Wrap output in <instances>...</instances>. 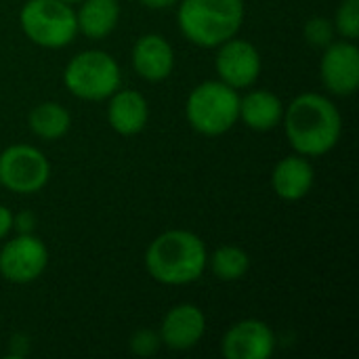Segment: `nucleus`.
Returning <instances> with one entry per match:
<instances>
[{
  "instance_id": "22",
  "label": "nucleus",
  "mask_w": 359,
  "mask_h": 359,
  "mask_svg": "<svg viewBox=\"0 0 359 359\" xmlns=\"http://www.w3.org/2000/svg\"><path fill=\"white\" fill-rule=\"evenodd\" d=\"M130 353L137 355V358H151L160 351L162 347V341H160V334L151 328H141L137 330L133 337H130Z\"/></svg>"
},
{
  "instance_id": "21",
  "label": "nucleus",
  "mask_w": 359,
  "mask_h": 359,
  "mask_svg": "<svg viewBox=\"0 0 359 359\" xmlns=\"http://www.w3.org/2000/svg\"><path fill=\"white\" fill-rule=\"evenodd\" d=\"M305 38L307 42H311L313 46H322L326 48L330 42H334V23L326 17H313L305 23Z\"/></svg>"
},
{
  "instance_id": "13",
  "label": "nucleus",
  "mask_w": 359,
  "mask_h": 359,
  "mask_svg": "<svg viewBox=\"0 0 359 359\" xmlns=\"http://www.w3.org/2000/svg\"><path fill=\"white\" fill-rule=\"evenodd\" d=\"M133 67L147 82H162L175 69V50L160 34H145L133 46Z\"/></svg>"
},
{
  "instance_id": "14",
  "label": "nucleus",
  "mask_w": 359,
  "mask_h": 359,
  "mask_svg": "<svg viewBox=\"0 0 359 359\" xmlns=\"http://www.w3.org/2000/svg\"><path fill=\"white\" fill-rule=\"evenodd\" d=\"M149 120V107L145 97L139 90L124 88L116 90L109 97L107 105V122L109 126L122 135V137H133L139 135Z\"/></svg>"
},
{
  "instance_id": "7",
  "label": "nucleus",
  "mask_w": 359,
  "mask_h": 359,
  "mask_svg": "<svg viewBox=\"0 0 359 359\" xmlns=\"http://www.w3.org/2000/svg\"><path fill=\"white\" fill-rule=\"evenodd\" d=\"M50 177L46 156L32 145H11L0 154V185L13 194L40 191Z\"/></svg>"
},
{
  "instance_id": "25",
  "label": "nucleus",
  "mask_w": 359,
  "mask_h": 359,
  "mask_svg": "<svg viewBox=\"0 0 359 359\" xmlns=\"http://www.w3.org/2000/svg\"><path fill=\"white\" fill-rule=\"evenodd\" d=\"M27 347H29L27 339L19 334V337H15V339H13V343H11V355H15V358H23V355H27Z\"/></svg>"
},
{
  "instance_id": "16",
  "label": "nucleus",
  "mask_w": 359,
  "mask_h": 359,
  "mask_svg": "<svg viewBox=\"0 0 359 359\" xmlns=\"http://www.w3.org/2000/svg\"><path fill=\"white\" fill-rule=\"evenodd\" d=\"M284 118V103L278 95L267 88L250 90L240 97V120L257 133L273 130L282 124Z\"/></svg>"
},
{
  "instance_id": "12",
  "label": "nucleus",
  "mask_w": 359,
  "mask_h": 359,
  "mask_svg": "<svg viewBox=\"0 0 359 359\" xmlns=\"http://www.w3.org/2000/svg\"><path fill=\"white\" fill-rule=\"evenodd\" d=\"M206 332V316L200 307L191 303H183L172 307L160 326V341L164 347L172 351L194 349Z\"/></svg>"
},
{
  "instance_id": "19",
  "label": "nucleus",
  "mask_w": 359,
  "mask_h": 359,
  "mask_svg": "<svg viewBox=\"0 0 359 359\" xmlns=\"http://www.w3.org/2000/svg\"><path fill=\"white\" fill-rule=\"evenodd\" d=\"M208 265H210V271L215 273L217 280L236 282L248 273L250 259H248V252L242 250L240 246H219L208 257Z\"/></svg>"
},
{
  "instance_id": "15",
  "label": "nucleus",
  "mask_w": 359,
  "mask_h": 359,
  "mask_svg": "<svg viewBox=\"0 0 359 359\" xmlns=\"http://www.w3.org/2000/svg\"><path fill=\"white\" fill-rule=\"evenodd\" d=\"M271 187L286 202L303 200L313 187V166L305 156H286L271 172Z\"/></svg>"
},
{
  "instance_id": "17",
  "label": "nucleus",
  "mask_w": 359,
  "mask_h": 359,
  "mask_svg": "<svg viewBox=\"0 0 359 359\" xmlns=\"http://www.w3.org/2000/svg\"><path fill=\"white\" fill-rule=\"evenodd\" d=\"M120 21V2L118 0H82L76 13L78 32L86 38L101 40L109 36Z\"/></svg>"
},
{
  "instance_id": "2",
  "label": "nucleus",
  "mask_w": 359,
  "mask_h": 359,
  "mask_svg": "<svg viewBox=\"0 0 359 359\" xmlns=\"http://www.w3.org/2000/svg\"><path fill=\"white\" fill-rule=\"evenodd\" d=\"M208 265V250L200 236L187 229L160 233L145 252L147 273L164 286H185L202 278Z\"/></svg>"
},
{
  "instance_id": "20",
  "label": "nucleus",
  "mask_w": 359,
  "mask_h": 359,
  "mask_svg": "<svg viewBox=\"0 0 359 359\" xmlns=\"http://www.w3.org/2000/svg\"><path fill=\"white\" fill-rule=\"evenodd\" d=\"M334 29L345 40H355L359 36V0H343L334 15Z\"/></svg>"
},
{
  "instance_id": "6",
  "label": "nucleus",
  "mask_w": 359,
  "mask_h": 359,
  "mask_svg": "<svg viewBox=\"0 0 359 359\" xmlns=\"http://www.w3.org/2000/svg\"><path fill=\"white\" fill-rule=\"evenodd\" d=\"M19 23L27 40L42 48H63L78 34L76 11L61 0H27Z\"/></svg>"
},
{
  "instance_id": "9",
  "label": "nucleus",
  "mask_w": 359,
  "mask_h": 359,
  "mask_svg": "<svg viewBox=\"0 0 359 359\" xmlns=\"http://www.w3.org/2000/svg\"><path fill=\"white\" fill-rule=\"evenodd\" d=\"M217 48L219 50L215 57V67L221 82H225L236 90L248 88L257 82L263 63H261V53L252 42L233 36L223 44H219Z\"/></svg>"
},
{
  "instance_id": "5",
  "label": "nucleus",
  "mask_w": 359,
  "mask_h": 359,
  "mask_svg": "<svg viewBox=\"0 0 359 359\" xmlns=\"http://www.w3.org/2000/svg\"><path fill=\"white\" fill-rule=\"evenodd\" d=\"M63 84L82 101H105L120 88V65L105 50H82L65 65Z\"/></svg>"
},
{
  "instance_id": "11",
  "label": "nucleus",
  "mask_w": 359,
  "mask_h": 359,
  "mask_svg": "<svg viewBox=\"0 0 359 359\" xmlns=\"http://www.w3.org/2000/svg\"><path fill=\"white\" fill-rule=\"evenodd\" d=\"M273 351L276 334L261 320L233 324L221 341V353L227 359H269Z\"/></svg>"
},
{
  "instance_id": "10",
  "label": "nucleus",
  "mask_w": 359,
  "mask_h": 359,
  "mask_svg": "<svg viewBox=\"0 0 359 359\" xmlns=\"http://www.w3.org/2000/svg\"><path fill=\"white\" fill-rule=\"evenodd\" d=\"M320 78L324 86L339 97H349L359 86V48L353 40L330 42L320 61Z\"/></svg>"
},
{
  "instance_id": "24",
  "label": "nucleus",
  "mask_w": 359,
  "mask_h": 359,
  "mask_svg": "<svg viewBox=\"0 0 359 359\" xmlns=\"http://www.w3.org/2000/svg\"><path fill=\"white\" fill-rule=\"evenodd\" d=\"M13 231V212L0 204V240H4Z\"/></svg>"
},
{
  "instance_id": "3",
  "label": "nucleus",
  "mask_w": 359,
  "mask_h": 359,
  "mask_svg": "<svg viewBox=\"0 0 359 359\" xmlns=\"http://www.w3.org/2000/svg\"><path fill=\"white\" fill-rule=\"evenodd\" d=\"M244 17V0H181L177 11L181 34L200 48H217L238 36Z\"/></svg>"
},
{
  "instance_id": "8",
  "label": "nucleus",
  "mask_w": 359,
  "mask_h": 359,
  "mask_svg": "<svg viewBox=\"0 0 359 359\" xmlns=\"http://www.w3.org/2000/svg\"><path fill=\"white\" fill-rule=\"evenodd\" d=\"M48 265V250L34 233H19L0 250V276L11 284L38 280Z\"/></svg>"
},
{
  "instance_id": "18",
  "label": "nucleus",
  "mask_w": 359,
  "mask_h": 359,
  "mask_svg": "<svg viewBox=\"0 0 359 359\" xmlns=\"http://www.w3.org/2000/svg\"><path fill=\"white\" fill-rule=\"evenodd\" d=\"M29 128L38 139L57 141L67 135L72 126L69 111L57 101H44L29 111Z\"/></svg>"
},
{
  "instance_id": "27",
  "label": "nucleus",
  "mask_w": 359,
  "mask_h": 359,
  "mask_svg": "<svg viewBox=\"0 0 359 359\" xmlns=\"http://www.w3.org/2000/svg\"><path fill=\"white\" fill-rule=\"evenodd\" d=\"M61 2H65V4H69V6H74V4H80L82 0H61Z\"/></svg>"
},
{
  "instance_id": "23",
  "label": "nucleus",
  "mask_w": 359,
  "mask_h": 359,
  "mask_svg": "<svg viewBox=\"0 0 359 359\" xmlns=\"http://www.w3.org/2000/svg\"><path fill=\"white\" fill-rule=\"evenodd\" d=\"M36 225V217L32 212H19L17 217L13 215V229H17V233H32Z\"/></svg>"
},
{
  "instance_id": "4",
  "label": "nucleus",
  "mask_w": 359,
  "mask_h": 359,
  "mask_svg": "<svg viewBox=\"0 0 359 359\" xmlns=\"http://www.w3.org/2000/svg\"><path fill=\"white\" fill-rule=\"evenodd\" d=\"M185 118L196 133L221 137L240 120V95L221 80H206L189 93Z\"/></svg>"
},
{
  "instance_id": "26",
  "label": "nucleus",
  "mask_w": 359,
  "mask_h": 359,
  "mask_svg": "<svg viewBox=\"0 0 359 359\" xmlns=\"http://www.w3.org/2000/svg\"><path fill=\"white\" fill-rule=\"evenodd\" d=\"M143 6H147V8H156V11H164V8H170V6H175L179 0H139Z\"/></svg>"
},
{
  "instance_id": "1",
  "label": "nucleus",
  "mask_w": 359,
  "mask_h": 359,
  "mask_svg": "<svg viewBox=\"0 0 359 359\" xmlns=\"http://www.w3.org/2000/svg\"><path fill=\"white\" fill-rule=\"evenodd\" d=\"M284 133L290 147L305 158H318L334 149L343 133L339 107L324 95L303 93L284 107Z\"/></svg>"
}]
</instances>
